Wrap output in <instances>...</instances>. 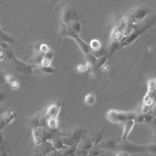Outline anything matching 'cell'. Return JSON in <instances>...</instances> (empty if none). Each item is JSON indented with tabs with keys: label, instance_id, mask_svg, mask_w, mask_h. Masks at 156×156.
Listing matches in <instances>:
<instances>
[{
	"label": "cell",
	"instance_id": "1",
	"mask_svg": "<svg viewBox=\"0 0 156 156\" xmlns=\"http://www.w3.org/2000/svg\"><path fill=\"white\" fill-rule=\"evenodd\" d=\"M114 151L127 153H148V145H138L118 138Z\"/></svg>",
	"mask_w": 156,
	"mask_h": 156
},
{
	"label": "cell",
	"instance_id": "34",
	"mask_svg": "<svg viewBox=\"0 0 156 156\" xmlns=\"http://www.w3.org/2000/svg\"><path fill=\"white\" fill-rule=\"evenodd\" d=\"M115 156H131L129 155V153L127 152H123V151H119L116 152Z\"/></svg>",
	"mask_w": 156,
	"mask_h": 156
},
{
	"label": "cell",
	"instance_id": "31",
	"mask_svg": "<svg viewBox=\"0 0 156 156\" xmlns=\"http://www.w3.org/2000/svg\"><path fill=\"white\" fill-rule=\"evenodd\" d=\"M149 112L153 117L156 118V103L153 105Z\"/></svg>",
	"mask_w": 156,
	"mask_h": 156
},
{
	"label": "cell",
	"instance_id": "8",
	"mask_svg": "<svg viewBox=\"0 0 156 156\" xmlns=\"http://www.w3.org/2000/svg\"><path fill=\"white\" fill-rule=\"evenodd\" d=\"M135 120H129L124 124L123 126V133L121 139L122 140H126L128 136L129 135L130 131L132 130L135 125Z\"/></svg>",
	"mask_w": 156,
	"mask_h": 156
},
{
	"label": "cell",
	"instance_id": "3",
	"mask_svg": "<svg viewBox=\"0 0 156 156\" xmlns=\"http://www.w3.org/2000/svg\"><path fill=\"white\" fill-rule=\"evenodd\" d=\"M65 27L64 28V31L62 32V36H68L74 39L78 44L80 49L84 54L87 55L89 54L92 51V50L90 45L84 41L79 36V34L73 31L67 24H64Z\"/></svg>",
	"mask_w": 156,
	"mask_h": 156
},
{
	"label": "cell",
	"instance_id": "17",
	"mask_svg": "<svg viewBox=\"0 0 156 156\" xmlns=\"http://www.w3.org/2000/svg\"><path fill=\"white\" fill-rule=\"evenodd\" d=\"M41 133L43 136L48 141L49 140L50 141L51 140L56 136H55V134L52 131V130H50L46 128H41Z\"/></svg>",
	"mask_w": 156,
	"mask_h": 156
},
{
	"label": "cell",
	"instance_id": "6",
	"mask_svg": "<svg viewBox=\"0 0 156 156\" xmlns=\"http://www.w3.org/2000/svg\"><path fill=\"white\" fill-rule=\"evenodd\" d=\"M17 117V114L13 111L8 110L5 111L1 115V129L6 126L12 122Z\"/></svg>",
	"mask_w": 156,
	"mask_h": 156
},
{
	"label": "cell",
	"instance_id": "21",
	"mask_svg": "<svg viewBox=\"0 0 156 156\" xmlns=\"http://www.w3.org/2000/svg\"><path fill=\"white\" fill-rule=\"evenodd\" d=\"M108 59V55L103 56L100 58H98L97 59L94 68L95 69H98L104 66V65L105 63L107 60Z\"/></svg>",
	"mask_w": 156,
	"mask_h": 156
},
{
	"label": "cell",
	"instance_id": "15",
	"mask_svg": "<svg viewBox=\"0 0 156 156\" xmlns=\"http://www.w3.org/2000/svg\"><path fill=\"white\" fill-rule=\"evenodd\" d=\"M35 71H37V73L41 74L53 73L55 72L54 68L51 66H44L41 65V66L34 68Z\"/></svg>",
	"mask_w": 156,
	"mask_h": 156
},
{
	"label": "cell",
	"instance_id": "11",
	"mask_svg": "<svg viewBox=\"0 0 156 156\" xmlns=\"http://www.w3.org/2000/svg\"><path fill=\"white\" fill-rule=\"evenodd\" d=\"M58 117L54 116L46 118V125L48 129L55 130L57 128L59 124Z\"/></svg>",
	"mask_w": 156,
	"mask_h": 156
},
{
	"label": "cell",
	"instance_id": "28",
	"mask_svg": "<svg viewBox=\"0 0 156 156\" xmlns=\"http://www.w3.org/2000/svg\"><path fill=\"white\" fill-rule=\"evenodd\" d=\"M54 52L53 51H50L49 50L48 51H47L46 53H45L44 55V58H46V59H48L50 61H51L52 60L53 58H54Z\"/></svg>",
	"mask_w": 156,
	"mask_h": 156
},
{
	"label": "cell",
	"instance_id": "30",
	"mask_svg": "<svg viewBox=\"0 0 156 156\" xmlns=\"http://www.w3.org/2000/svg\"><path fill=\"white\" fill-rule=\"evenodd\" d=\"M51 61L46 58L44 57L43 59L42 60L41 66H51Z\"/></svg>",
	"mask_w": 156,
	"mask_h": 156
},
{
	"label": "cell",
	"instance_id": "24",
	"mask_svg": "<svg viewBox=\"0 0 156 156\" xmlns=\"http://www.w3.org/2000/svg\"><path fill=\"white\" fill-rule=\"evenodd\" d=\"M89 45L92 51H95L101 47V44L99 41L97 40H93L91 41Z\"/></svg>",
	"mask_w": 156,
	"mask_h": 156
},
{
	"label": "cell",
	"instance_id": "23",
	"mask_svg": "<svg viewBox=\"0 0 156 156\" xmlns=\"http://www.w3.org/2000/svg\"><path fill=\"white\" fill-rule=\"evenodd\" d=\"M76 149H77V147L75 146L67 147L65 149L62 150L63 154L65 156H69L73 152H76Z\"/></svg>",
	"mask_w": 156,
	"mask_h": 156
},
{
	"label": "cell",
	"instance_id": "25",
	"mask_svg": "<svg viewBox=\"0 0 156 156\" xmlns=\"http://www.w3.org/2000/svg\"><path fill=\"white\" fill-rule=\"evenodd\" d=\"M135 123L139 124H142L145 123V114H137L135 119Z\"/></svg>",
	"mask_w": 156,
	"mask_h": 156
},
{
	"label": "cell",
	"instance_id": "27",
	"mask_svg": "<svg viewBox=\"0 0 156 156\" xmlns=\"http://www.w3.org/2000/svg\"><path fill=\"white\" fill-rule=\"evenodd\" d=\"M1 36L2 40H3V41H4L9 43H13V41H12V39L10 38L7 34H5L4 33H3L2 31Z\"/></svg>",
	"mask_w": 156,
	"mask_h": 156
},
{
	"label": "cell",
	"instance_id": "36",
	"mask_svg": "<svg viewBox=\"0 0 156 156\" xmlns=\"http://www.w3.org/2000/svg\"><path fill=\"white\" fill-rule=\"evenodd\" d=\"M6 80L8 81V82H11L12 81V77L11 76H6Z\"/></svg>",
	"mask_w": 156,
	"mask_h": 156
},
{
	"label": "cell",
	"instance_id": "18",
	"mask_svg": "<svg viewBox=\"0 0 156 156\" xmlns=\"http://www.w3.org/2000/svg\"><path fill=\"white\" fill-rule=\"evenodd\" d=\"M84 102L87 105L92 106L94 105L96 103V97L94 94L91 93L86 95L84 98Z\"/></svg>",
	"mask_w": 156,
	"mask_h": 156
},
{
	"label": "cell",
	"instance_id": "37",
	"mask_svg": "<svg viewBox=\"0 0 156 156\" xmlns=\"http://www.w3.org/2000/svg\"><path fill=\"white\" fill-rule=\"evenodd\" d=\"M153 81H154V84H155V87H156V80H153ZM156 88H155V89H156Z\"/></svg>",
	"mask_w": 156,
	"mask_h": 156
},
{
	"label": "cell",
	"instance_id": "7",
	"mask_svg": "<svg viewBox=\"0 0 156 156\" xmlns=\"http://www.w3.org/2000/svg\"><path fill=\"white\" fill-rule=\"evenodd\" d=\"M33 137L34 144L36 146L48 141L43 136L41 133V128H34L33 129Z\"/></svg>",
	"mask_w": 156,
	"mask_h": 156
},
{
	"label": "cell",
	"instance_id": "29",
	"mask_svg": "<svg viewBox=\"0 0 156 156\" xmlns=\"http://www.w3.org/2000/svg\"><path fill=\"white\" fill-rule=\"evenodd\" d=\"M40 51L41 52L44 53V54L46 53L47 51H49V47H48V45L46 44H41L40 46Z\"/></svg>",
	"mask_w": 156,
	"mask_h": 156
},
{
	"label": "cell",
	"instance_id": "33",
	"mask_svg": "<svg viewBox=\"0 0 156 156\" xmlns=\"http://www.w3.org/2000/svg\"><path fill=\"white\" fill-rule=\"evenodd\" d=\"M86 68V66H84L82 64L78 65L76 66V70L79 72H83V71H84Z\"/></svg>",
	"mask_w": 156,
	"mask_h": 156
},
{
	"label": "cell",
	"instance_id": "35",
	"mask_svg": "<svg viewBox=\"0 0 156 156\" xmlns=\"http://www.w3.org/2000/svg\"><path fill=\"white\" fill-rule=\"evenodd\" d=\"M12 87L16 88L18 86V83L16 81H14V82H12Z\"/></svg>",
	"mask_w": 156,
	"mask_h": 156
},
{
	"label": "cell",
	"instance_id": "10",
	"mask_svg": "<svg viewBox=\"0 0 156 156\" xmlns=\"http://www.w3.org/2000/svg\"><path fill=\"white\" fill-rule=\"evenodd\" d=\"M148 11L147 9L140 7L135 10L132 13V17L137 20H141L146 18L147 15Z\"/></svg>",
	"mask_w": 156,
	"mask_h": 156
},
{
	"label": "cell",
	"instance_id": "13",
	"mask_svg": "<svg viewBox=\"0 0 156 156\" xmlns=\"http://www.w3.org/2000/svg\"><path fill=\"white\" fill-rule=\"evenodd\" d=\"M94 143L91 139H85L77 143V148L82 149L89 151L94 146Z\"/></svg>",
	"mask_w": 156,
	"mask_h": 156
},
{
	"label": "cell",
	"instance_id": "5",
	"mask_svg": "<svg viewBox=\"0 0 156 156\" xmlns=\"http://www.w3.org/2000/svg\"><path fill=\"white\" fill-rule=\"evenodd\" d=\"M61 108V105L59 101L52 102L51 104L48 105L46 108V118L54 116L58 117Z\"/></svg>",
	"mask_w": 156,
	"mask_h": 156
},
{
	"label": "cell",
	"instance_id": "19",
	"mask_svg": "<svg viewBox=\"0 0 156 156\" xmlns=\"http://www.w3.org/2000/svg\"><path fill=\"white\" fill-rule=\"evenodd\" d=\"M61 139H62V141L64 145L66 147H73V146H75V144H76L73 140L70 137L68 136H61Z\"/></svg>",
	"mask_w": 156,
	"mask_h": 156
},
{
	"label": "cell",
	"instance_id": "2",
	"mask_svg": "<svg viewBox=\"0 0 156 156\" xmlns=\"http://www.w3.org/2000/svg\"><path fill=\"white\" fill-rule=\"evenodd\" d=\"M137 113L135 111H122L115 109L108 110L105 116L107 119L113 123L121 124L129 120H135Z\"/></svg>",
	"mask_w": 156,
	"mask_h": 156
},
{
	"label": "cell",
	"instance_id": "4",
	"mask_svg": "<svg viewBox=\"0 0 156 156\" xmlns=\"http://www.w3.org/2000/svg\"><path fill=\"white\" fill-rule=\"evenodd\" d=\"M144 30V28H141V29L138 28V29H136L135 30L133 31L132 32H131V33L129 34L127 36L126 39H124L123 41L120 43L119 48L124 47V46L133 42L143 33Z\"/></svg>",
	"mask_w": 156,
	"mask_h": 156
},
{
	"label": "cell",
	"instance_id": "9",
	"mask_svg": "<svg viewBox=\"0 0 156 156\" xmlns=\"http://www.w3.org/2000/svg\"><path fill=\"white\" fill-rule=\"evenodd\" d=\"M83 132V129L81 128H76L72 130L69 134L68 136L70 137L75 143H78L82 140Z\"/></svg>",
	"mask_w": 156,
	"mask_h": 156
},
{
	"label": "cell",
	"instance_id": "26",
	"mask_svg": "<svg viewBox=\"0 0 156 156\" xmlns=\"http://www.w3.org/2000/svg\"><path fill=\"white\" fill-rule=\"evenodd\" d=\"M76 155L80 156H88L89 155V151L82 149L77 148L76 151Z\"/></svg>",
	"mask_w": 156,
	"mask_h": 156
},
{
	"label": "cell",
	"instance_id": "12",
	"mask_svg": "<svg viewBox=\"0 0 156 156\" xmlns=\"http://www.w3.org/2000/svg\"><path fill=\"white\" fill-rule=\"evenodd\" d=\"M37 147L38 148V150L39 152L42 154H45V153L51 152L55 149L53 147L51 142H48V141L37 146Z\"/></svg>",
	"mask_w": 156,
	"mask_h": 156
},
{
	"label": "cell",
	"instance_id": "14",
	"mask_svg": "<svg viewBox=\"0 0 156 156\" xmlns=\"http://www.w3.org/2000/svg\"><path fill=\"white\" fill-rule=\"evenodd\" d=\"M50 142L51 143L54 148L57 150H62L67 147L64 145L62 139H61V137H58L56 136L52 139L51 140H50Z\"/></svg>",
	"mask_w": 156,
	"mask_h": 156
},
{
	"label": "cell",
	"instance_id": "22",
	"mask_svg": "<svg viewBox=\"0 0 156 156\" xmlns=\"http://www.w3.org/2000/svg\"><path fill=\"white\" fill-rule=\"evenodd\" d=\"M41 119L38 116H35L30 121V123L31 125L32 126L33 129L38 128L41 126Z\"/></svg>",
	"mask_w": 156,
	"mask_h": 156
},
{
	"label": "cell",
	"instance_id": "32",
	"mask_svg": "<svg viewBox=\"0 0 156 156\" xmlns=\"http://www.w3.org/2000/svg\"><path fill=\"white\" fill-rule=\"evenodd\" d=\"M151 124H152V129H153V131H154L155 136H156V118H154Z\"/></svg>",
	"mask_w": 156,
	"mask_h": 156
},
{
	"label": "cell",
	"instance_id": "20",
	"mask_svg": "<svg viewBox=\"0 0 156 156\" xmlns=\"http://www.w3.org/2000/svg\"><path fill=\"white\" fill-rule=\"evenodd\" d=\"M93 55L97 58H100L103 56H105L107 54V52L104 48L100 47L99 49L95 51H93Z\"/></svg>",
	"mask_w": 156,
	"mask_h": 156
},
{
	"label": "cell",
	"instance_id": "16",
	"mask_svg": "<svg viewBox=\"0 0 156 156\" xmlns=\"http://www.w3.org/2000/svg\"><path fill=\"white\" fill-rule=\"evenodd\" d=\"M66 24H67L71 28V30L76 33L79 34L81 32L82 25L79 22L74 21L70 22V23Z\"/></svg>",
	"mask_w": 156,
	"mask_h": 156
}]
</instances>
